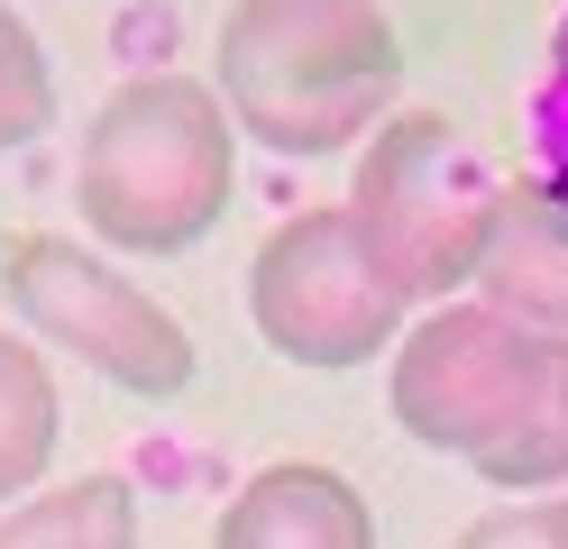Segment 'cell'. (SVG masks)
<instances>
[{"label": "cell", "mask_w": 568, "mask_h": 549, "mask_svg": "<svg viewBox=\"0 0 568 549\" xmlns=\"http://www.w3.org/2000/svg\"><path fill=\"white\" fill-rule=\"evenodd\" d=\"M477 303L514 312L523 329H559L568 339V202L541 174L505 183V211H495V238L477 266Z\"/></svg>", "instance_id": "obj_8"}, {"label": "cell", "mask_w": 568, "mask_h": 549, "mask_svg": "<svg viewBox=\"0 0 568 549\" xmlns=\"http://www.w3.org/2000/svg\"><path fill=\"white\" fill-rule=\"evenodd\" d=\"M413 293L376 266V247L348 202H312L294 220H275L247 256V321L257 339L294 366H367L404 339Z\"/></svg>", "instance_id": "obj_5"}, {"label": "cell", "mask_w": 568, "mask_h": 549, "mask_svg": "<svg viewBox=\"0 0 568 549\" xmlns=\"http://www.w3.org/2000/svg\"><path fill=\"white\" fill-rule=\"evenodd\" d=\"M541 357H550V329H523L495 303H440L422 329L395 339V385H385L395 430L440 458H477L523 421Z\"/></svg>", "instance_id": "obj_6"}, {"label": "cell", "mask_w": 568, "mask_h": 549, "mask_svg": "<svg viewBox=\"0 0 568 549\" xmlns=\"http://www.w3.org/2000/svg\"><path fill=\"white\" fill-rule=\"evenodd\" d=\"M211 92L275 156H348L404 92V37L376 0H230Z\"/></svg>", "instance_id": "obj_1"}, {"label": "cell", "mask_w": 568, "mask_h": 549, "mask_svg": "<svg viewBox=\"0 0 568 549\" xmlns=\"http://www.w3.org/2000/svg\"><path fill=\"white\" fill-rule=\"evenodd\" d=\"M47 129H55V64L38 47V28L0 0V156L38 146Z\"/></svg>", "instance_id": "obj_12"}, {"label": "cell", "mask_w": 568, "mask_h": 549, "mask_svg": "<svg viewBox=\"0 0 568 549\" xmlns=\"http://www.w3.org/2000/svg\"><path fill=\"white\" fill-rule=\"evenodd\" d=\"M211 549H376V512L322 458H275L230 495Z\"/></svg>", "instance_id": "obj_7"}, {"label": "cell", "mask_w": 568, "mask_h": 549, "mask_svg": "<svg viewBox=\"0 0 568 549\" xmlns=\"http://www.w3.org/2000/svg\"><path fill=\"white\" fill-rule=\"evenodd\" d=\"M0 293L28 321V339L64 348L74 366H92L101 385H120L138 403H174L193 394L202 348L148 284H129L111 256H92L55 230H10L0 238Z\"/></svg>", "instance_id": "obj_4"}, {"label": "cell", "mask_w": 568, "mask_h": 549, "mask_svg": "<svg viewBox=\"0 0 568 549\" xmlns=\"http://www.w3.org/2000/svg\"><path fill=\"white\" fill-rule=\"evenodd\" d=\"M0 549H138V495L120 476H74L0 512Z\"/></svg>", "instance_id": "obj_10"}, {"label": "cell", "mask_w": 568, "mask_h": 549, "mask_svg": "<svg viewBox=\"0 0 568 549\" xmlns=\"http://www.w3.org/2000/svg\"><path fill=\"white\" fill-rule=\"evenodd\" d=\"M449 549H568V495H523V504H495L477 512Z\"/></svg>", "instance_id": "obj_13"}, {"label": "cell", "mask_w": 568, "mask_h": 549, "mask_svg": "<svg viewBox=\"0 0 568 549\" xmlns=\"http://www.w3.org/2000/svg\"><path fill=\"white\" fill-rule=\"evenodd\" d=\"M239 120L202 73H129L74 146V211L120 256H184L230 220Z\"/></svg>", "instance_id": "obj_2"}, {"label": "cell", "mask_w": 568, "mask_h": 549, "mask_svg": "<svg viewBox=\"0 0 568 549\" xmlns=\"http://www.w3.org/2000/svg\"><path fill=\"white\" fill-rule=\"evenodd\" d=\"M348 211H358L376 266L413 303H440V293L477 284L495 211H505V174L449 110H385L358 146Z\"/></svg>", "instance_id": "obj_3"}, {"label": "cell", "mask_w": 568, "mask_h": 549, "mask_svg": "<svg viewBox=\"0 0 568 549\" xmlns=\"http://www.w3.org/2000/svg\"><path fill=\"white\" fill-rule=\"evenodd\" d=\"M531 156H541V183L568 202V10L550 28V73H541V101H531Z\"/></svg>", "instance_id": "obj_14"}, {"label": "cell", "mask_w": 568, "mask_h": 549, "mask_svg": "<svg viewBox=\"0 0 568 549\" xmlns=\"http://www.w3.org/2000/svg\"><path fill=\"white\" fill-rule=\"evenodd\" d=\"M495 495H541V486H568V339L550 329V357H541V385H531L523 421L495 439V449L468 458Z\"/></svg>", "instance_id": "obj_11"}, {"label": "cell", "mask_w": 568, "mask_h": 549, "mask_svg": "<svg viewBox=\"0 0 568 549\" xmlns=\"http://www.w3.org/2000/svg\"><path fill=\"white\" fill-rule=\"evenodd\" d=\"M55 439H64V394H55L47 348L19 339V329H0V512L47 486Z\"/></svg>", "instance_id": "obj_9"}]
</instances>
